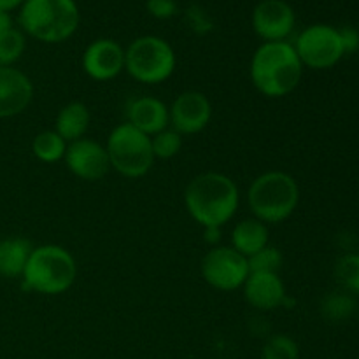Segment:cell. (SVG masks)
<instances>
[{"label":"cell","mask_w":359,"mask_h":359,"mask_svg":"<svg viewBox=\"0 0 359 359\" xmlns=\"http://www.w3.org/2000/svg\"><path fill=\"white\" fill-rule=\"evenodd\" d=\"M203 238H205V242H209V244H212L214 248H216L221 241V228L219 226L203 228Z\"/></svg>","instance_id":"obj_30"},{"label":"cell","mask_w":359,"mask_h":359,"mask_svg":"<svg viewBox=\"0 0 359 359\" xmlns=\"http://www.w3.org/2000/svg\"><path fill=\"white\" fill-rule=\"evenodd\" d=\"M356 311V302L347 293H330L321 304V314L330 323H344Z\"/></svg>","instance_id":"obj_21"},{"label":"cell","mask_w":359,"mask_h":359,"mask_svg":"<svg viewBox=\"0 0 359 359\" xmlns=\"http://www.w3.org/2000/svg\"><path fill=\"white\" fill-rule=\"evenodd\" d=\"M293 46L302 65L318 70L330 69L346 55L339 28L330 25H311L298 35Z\"/></svg>","instance_id":"obj_8"},{"label":"cell","mask_w":359,"mask_h":359,"mask_svg":"<svg viewBox=\"0 0 359 359\" xmlns=\"http://www.w3.org/2000/svg\"><path fill=\"white\" fill-rule=\"evenodd\" d=\"M25 0H0V11H6V13H11L14 9H20L21 4Z\"/></svg>","instance_id":"obj_32"},{"label":"cell","mask_w":359,"mask_h":359,"mask_svg":"<svg viewBox=\"0 0 359 359\" xmlns=\"http://www.w3.org/2000/svg\"><path fill=\"white\" fill-rule=\"evenodd\" d=\"M238 188L228 175L205 172L189 181L184 191V203L189 216L207 226H223L238 209Z\"/></svg>","instance_id":"obj_1"},{"label":"cell","mask_w":359,"mask_h":359,"mask_svg":"<svg viewBox=\"0 0 359 359\" xmlns=\"http://www.w3.org/2000/svg\"><path fill=\"white\" fill-rule=\"evenodd\" d=\"M340 39H342L344 51L347 53H356L359 49V32L353 27H344L340 28Z\"/></svg>","instance_id":"obj_29"},{"label":"cell","mask_w":359,"mask_h":359,"mask_svg":"<svg viewBox=\"0 0 359 359\" xmlns=\"http://www.w3.org/2000/svg\"><path fill=\"white\" fill-rule=\"evenodd\" d=\"M151 146H153L154 158H160V160H170V158H174L182 147L181 133H177L175 130H168V128L163 130V132L153 135V139H151Z\"/></svg>","instance_id":"obj_25"},{"label":"cell","mask_w":359,"mask_h":359,"mask_svg":"<svg viewBox=\"0 0 359 359\" xmlns=\"http://www.w3.org/2000/svg\"><path fill=\"white\" fill-rule=\"evenodd\" d=\"M249 273H277L283 266V255L277 248L266 245L262 251L248 258Z\"/></svg>","instance_id":"obj_24"},{"label":"cell","mask_w":359,"mask_h":359,"mask_svg":"<svg viewBox=\"0 0 359 359\" xmlns=\"http://www.w3.org/2000/svg\"><path fill=\"white\" fill-rule=\"evenodd\" d=\"M175 53L165 39L142 35L125 49V70L144 84H160L175 70Z\"/></svg>","instance_id":"obj_6"},{"label":"cell","mask_w":359,"mask_h":359,"mask_svg":"<svg viewBox=\"0 0 359 359\" xmlns=\"http://www.w3.org/2000/svg\"><path fill=\"white\" fill-rule=\"evenodd\" d=\"M186 23L196 35H207L214 30V21L203 7L189 6L186 9Z\"/></svg>","instance_id":"obj_27"},{"label":"cell","mask_w":359,"mask_h":359,"mask_svg":"<svg viewBox=\"0 0 359 359\" xmlns=\"http://www.w3.org/2000/svg\"><path fill=\"white\" fill-rule=\"evenodd\" d=\"M69 144L55 132V130H48V132L39 133L32 142V151H34L35 158L44 163H56V161L63 160L65 151Z\"/></svg>","instance_id":"obj_20"},{"label":"cell","mask_w":359,"mask_h":359,"mask_svg":"<svg viewBox=\"0 0 359 359\" xmlns=\"http://www.w3.org/2000/svg\"><path fill=\"white\" fill-rule=\"evenodd\" d=\"M335 276L351 293H359V255H347L337 263Z\"/></svg>","instance_id":"obj_26"},{"label":"cell","mask_w":359,"mask_h":359,"mask_svg":"<svg viewBox=\"0 0 359 359\" xmlns=\"http://www.w3.org/2000/svg\"><path fill=\"white\" fill-rule=\"evenodd\" d=\"M170 123L181 135H193L207 128L212 118V105L200 91H184L168 109Z\"/></svg>","instance_id":"obj_12"},{"label":"cell","mask_w":359,"mask_h":359,"mask_svg":"<svg viewBox=\"0 0 359 359\" xmlns=\"http://www.w3.org/2000/svg\"><path fill=\"white\" fill-rule=\"evenodd\" d=\"M126 123L135 126L139 132L146 133L147 137L167 130L170 123L168 107L165 102L156 97H140L135 98L126 107Z\"/></svg>","instance_id":"obj_15"},{"label":"cell","mask_w":359,"mask_h":359,"mask_svg":"<svg viewBox=\"0 0 359 359\" xmlns=\"http://www.w3.org/2000/svg\"><path fill=\"white\" fill-rule=\"evenodd\" d=\"M242 287L245 300L258 311H273L286 300V287L277 273H249Z\"/></svg>","instance_id":"obj_16"},{"label":"cell","mask_w":359,"mask_h":359,"mask_svg":"<svg viewBox=\"0 0 359 359\" xmlns=\"http://www.w3.org/2000/svg\"><path fill=\"white\" fill-rule=\"evenodd\" d=\"M202 277L209 286L219 291H235L249 277L245 256L226 245H216L202 259Z\"/></svg>","instance_id":"obj_9"},{"label":"cell","mask_w":359,"mask_h":359,"mask_svg":"<svg viewBox=\"0 0 359 359\" xmlns=\"http://www.w3.org/2000/svg\"><path fill=\"white\" fill-rule=\"evenodd\" d=\"M252 28L263 42L286 41L294 30L297 16L286 0H262L252 11Z\"/></svg>","instance_id":"obj_10"},{"label":"cell","mask_w":359,"mask_h":359,"mask_svg":"<svg viewBox=\"0 0 359 359\" xmlns=\"http://www.w3.org/2000/svg\"><path fill=\"white\" fill-rule=\"evenodd\" d=\"M262 359H300V349L291 337L273 335L263 346Z\"/></svg>","instance_id":"obj_23"},{"label":"cell","mask_w":359,"mask_h":359,"mask_svg":"<svg viewBox=\"0 0 359 359\" xmlns=\"http://www.w3.org/2000/svg\"><path fill=\"white\" fill-rule=\"evenodd\" d=\"M90 109L81 102H72V104H67L56 116L55 132L67 144H70L74 140L83 139L90 126Z\"/></svg>","instance_id":"obj_19"},{"label":"cell","mask_w":359,"mask_h":359,"mask_svg":"<svg viewBox=\"0 0 359 359\" xmlns=\"http://www.w3.org/2000/svg\"><path fill=\"white\" fill-rule=\"evenodd\" d=\"M18 23L30 37L46 44H60L76 34L81 13L76 0H25Z\"/></svg>","instance_id":"obj_3"},{"label":"cell","mask_w":359,"mask_h":359,"mask_svg":"<svg viewBox=\"0 0 359 359\" xmlns=\"http://www.w3.org/2000/svg\"><path fill=\"white\" fill-rule=\"evenodd\" d=\"M30 241L23 237H9L0 241V276L7 279L21 277L30 258Z\"/></svg>","instance_id":"obj_18"},{"label":"cell","mask_w":359,"mask_h":359,"mask_svg":"<svg viewBox=\"0 0 359 359\" xmlns=\"http://www.w3.org/2000/svg\"><path fill=\"white\" fill-rule=\"evenodd\" d=\"M300 200L297 181L286 172L272 170L258 175L249 186V209L256 219L265 224L286 221L294 212Z\"/></svg>","instance_id":"obj_5"},{"label":"cell","mask_w":359,"mask_h":359,"mask_svg":"<svg viewBox=\"0 0 359 359\" xmlns=\"http://www.w3.org/2000/svg\"><path fill=\"white\" fill-rule=\"evenodd\" d=\"M9 28H13V20H11V14L6 11H0V35L4 32H7Z\"/></svg>","instance_id":"obj_31"},{"label":"cell","mask_w":359,"mask_h":359,"mask_svg":"<svg viewBox=\"0 0 359 359\" xmlns=\"http://www.w3.org/2000/svg\"><path fill=\"white\" fill-rule=\"evenodd\" d=\"M146 9L156 20H170L177 14V2L175 0H147Z\"/></svg>","instance_id":"obj_28"},{"label":"cell","mask_w":359,"mask_h":359,"mask_svg":"<svg viewBox=\"0 0 359 359\" xmlns=\"http://www.w3.org/2000/svg\"><path fill=\"white\" fill-rule=\"evenodd\" d=\"M304 72L297 49L287 41L263 42L251 60V81L269 98L286 97L298 86Z\"/></svg>","instance_id":"obj_2"},{"label":"cell","mask_w":359,"mask_h":359,"mask_svg":"<svg viewBox=\"0 0 359 359\" xmlns=\"http://www.w3.org/2000/svg\"><path fill=\"white\" fill-rule=\"evenodd\" d=\"M77 276L76 259L62 245L46 244L34 248L23 272V290L39 294H62Z\"/></svg>","instance_id":"obj_4"},{"label":"cell","mask_w":359,"mask_h":359,"mask_svg":"<svg viewBox=\"0 0 359 359\" xmlns=\"http://www.w3.org/2000/svg\"><path fill=\"white\" fill-rule=\"evenodd\" d=\"M105 149L111 167L128 179L144 177L154 163L151 137L130 123H123L112 130Z\"/></svg>","instance_id":"obj_7"},{"label":"cell","mask_w":359,"mask_h":359,"mask_svg":"<svg viewBox=\"0 0 359 359\" xmlns=\"http://www.w3.org/2000/svg\"><path fill=\"white\" fill-rule=\"evenodd\" d=\"M358 359H359V358H358Z\"/></svg>","instance_id":"obj_33"},{"label":"cell","mask_w":359,"mask_h":359,"mask_svg":"<svg viewBox=\"0 0 359 359\" xmlns=\"http://www.w3.org/2000/svg\"><path fill=\"white\" fill-rule=\"evenodd\" d=\"M27 48L23 32L18 28H9L0 35V67H13L21 58Z\"/></svg>","instance_id":"obj_22"},{"label":"cell","mask_w":359,"mask_h":359,"mask_svg":"<svg viewBox=\"0 0 359 359\" xmlns=\"http://www.w3.org/2000/svg\"><path fill=\"white\" fill-rule=\"evenodd\" d=\"M34 84L14 67H0V119L21 114L30 105Z\"/></svg>","instance_id":"obj_14"},{"label":"cell","mask_w":359,"mask_h":359,"mask_svg":"<svg viewBox=\"0 0 359 359\" xmlns=\"http://www.w3.org/2000/svg\"><path fill=\"white\" fill-rule=\"evenodd\" d=\"M63 160L69 170L83 181H100L111 168L107 149L102 144L84 137L67 146Z\"/></svg>","instance_id":"obj_11"},{"label":"cell","mask_w":359,"mask_h":359,"mask_svg":"<svg viewBox=\"0 0 359 359\" xmlns=\"http://www.w3.org/2000/svg\"><path fill=\"white\" fill-rule=\"evenodd\" d=\"M269 245V228L265 223L255 219H244L235 224L231 231V248L245 258H251Z\"/></svg>","instance_id":"obj_17"},{"label":"cell","mask_w":359,"mask_h":359,"mask_svg":"<svg viewBox=\"0 0 359 359\" xmlns=\"http://www.w3.org/2000/svg\"><path fill=\"white\" fill-rule=\"evenodd\" d=\"M83 69L95 81L114 79L125 69V49L112 39H97L84 51Z\"/></svg>","instance_id":"obj_13"}]
</instances>
